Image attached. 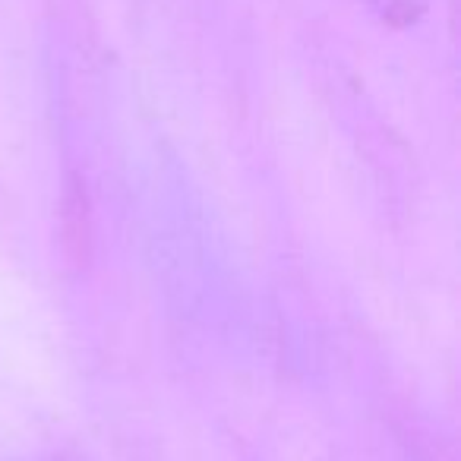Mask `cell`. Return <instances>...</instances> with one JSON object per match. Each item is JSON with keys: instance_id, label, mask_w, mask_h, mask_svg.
I'll return each instance as SVG.
<instances>
[{"instance_id": "cell-1", "label": "cell", "mask_w": 461, "mask_h": 461, "mask_svg": "<svg viewBox=\"0 0 461 461\" xmlns=\"http://www.w3.org/2000/svg\"><path fill=\"white\" fill-rule=\"evenodd\" d=\"M385 23H395V26H408L417 16L423 14L427 0H366Z\"/></svg>"}]
</instances>
